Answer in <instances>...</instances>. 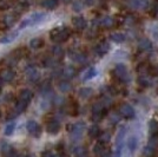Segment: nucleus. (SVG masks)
I'll list each match as a JSON object with an SVG mask.
<instances>
[{"instance_id": "1", "label": "nucleus", "mask_w": 158, "mask_h": 157, "mask_svg": "<svg viewBox=\"0 0 158 157\" xmlns=\"http://www.w3.org/2000/svg\"><path fill=\"white\" fill-rule=\"evenodd\" d=\"M70 36H71V31H70V28L65 26L56 27L50 32V38L56 44H61V43L66 41L70 38Z\"/></svg>"}, {"instance_id": "2", "label": "nucleus", "mask_w": 158, "mask_h": 157, "mask_svg": "<svg viewBox=\"0 0 158 157\" xmlns=\"http://www.w3.org/2000/svg\"><path fill=\"white\" fill-rule=\"evenodd\" d=\"M46 14L44 12H35V13H32L31 15H28L27 18L23 19L19 24V30H23V28H26L28 26H33V25H37L41 23L43 20L45 19Z\"/></svg>"}, {"instance_id": "3", "label": "nucleus", "mask_w": 158, "mask_h": 157, "mask_svg": "<svg viewBox=\"0 0 158 157\" xmlns=\"http://www.w3.org/2000/svg\"><path fill=\"white\" fill-rule=\"evenodd\" d=\"M86 125L84 122H76L73 124L69 125V132H70V137L73 142H78L81 139L84 131H85Z\"/></svg>"}, {"instance_id": "4", "label": "nucleus", "mask_w": 158, "mask_h": 157, "mask_svg": "<svg viewBox=\"0 0 158 157\" xmlns=\"http://www.w3.org/2000/svg\"><path fill=\"white\" fill-rule=\"evenodd\" d=\"M126 137V129L125 126H120V129L117 132V139H116V152L113 157H120L122 152H123V148H124V143H125Z\"/></svg>"}, {"instance_id": "5", "label": "nucleus", "mask_w": 158, "mask_h": 157, "mask_svg": "<svg viewBox=\"0 0 158 157\" xmlns=\"http://www.w3.org/2000/svg\"><path fill=\"white\" fill-rule=\"evenodd\" d=\"M113 73L116 76V78L119 79L120 82H129L130 80V76H129V72H127V69L124 64H117L113 69Z\"/></svg>"}, {"instance_id": "6", "label": "nucleus", "mask_w": 158, "mask_h": 157, "mask_svg": "<svg viewBox=\"0 0 158 157\" xmlns=\"http://www.w3.org/2000/svg\"><path fill=\"white\" fill-rule=\"evenodd\" d=\"M26 130L34 138H39L41 136V126L34 119H30L26 122Z\"/></svg>"}, {"instance_id": "7", "label": "nucleus", "mask_w": 158, "mask_h": 157, "mask_svg": "<svg viewBox=\"0 0 158 157\" xmlns=\"http://www.w3.org/2000/svg\"><path fill=\"white\" fill-rule=\"evenodd\" d=\"M119 115L122 117L126 118V119H132V118H135V116H136V112H135V109L130 104L123 103V104L119 106Z\"/></svg>"}, {"instance_id": "8", "label": "nucleus", "mask_w": 158, "mask_h": 157, "mask_svg": "<svg viewBox=\"0 0 158 157\" xmlns=\"http://www.w3.org/2000/svg\"><path fill=\"white\" fill-rule=\"evenodd\" d=\"M25 74H26L27 80H30L31 83H35L38 82L40 78V73L38 71V69L34 65H28L25 69Z\"/></svg>"}, {"instance_id": "9", "label": "nucleus", "mask_w": 158, "mask_h": 157, "mask_svg": "<svg viewBox=\"0 0 158 157\" xmlns=\"http://www.w3.org/2000/svg\"><path fill=\"white\" fill-rule=\"evenodd\" d=\"M69 57L71 58L72 62L77 63V64H80V65H81V64H85L86 60H87L85 53L80 52V51H78V50L70 51V52H69Z\"/></svg>"}, {"instance_id": "10", "label": "nucleus", "mask_w": 158, "mask_h": 157, "mask_svg": "<svg viewBox=\"0 0 158 157\" xmlns=\"http://www.w3.org/2000/svg\"><path fill=\"white\" fill-rule=\"evenodd\" d=\"M76 76V69L71 65L64 66L61 70H60V77L65 80H70Z\"/></svg>"}, {"instance_id": "11", "label": "nucleus", "mask_w": 158, "mask_h": 157, "mask_svg": "<svg viewBox=\"0 0 158 157\" xmlns=\"http://www.w3.org/2000/svg\"><path fill=\"white\" fill-rule=\"evenodd\" d=\"M109 50H110V44H109V41H107V40H103V41H100L98 45L94 47V53H96L97 56L103 57V56H105L106 53L109 52Z\"/></svg>"}, {"instance_id": "12", "label": "nucleus", "mask_w": 158, "mask_h": 157, "mask_svg": "<svg viewBox=\"0 0 158 157\" xmlns=\"http://www.w3.org/2000/svg\"><path fill=\"white\" fill-rule=\"evenodd\" d=\"M46 131L50 135H57L60 131V122L57 119H51L46 124Z\"/></svg>"}, {"instance_id": "13", "label": "nucleus", "mask_w": 158, "mask_h": 157, "mask_svg": "<svg viewBox=\"0 0 158 157\" xmlns=\"http://www.w3.org/2000/svg\"><path fill=\"white\" fill-rule=\"evenodd\" d=\"M0 151L5 157H12L14 155V152H15L13 145L6 143V142H1L0 143Z\"/></svg>"}, {"instance_id": "14", "label": "nucleus", "mask_w": 158, "mask_h": 157, "mask_svg": "<svg viewBox=\"0 0 158 157\" xmlns=\"http://www.w3.org/2000/svg\"><path fill=\"white\" fill-rule=\"evenodd\" d=\"M27 106H28V103H27V102H24V100L19 99V100L15 103V105H14L13 113H12V116H11V117H17L18 115L23 113V112L27 109Z\"/></svg>"}, {"instance_id": "15", "label": "nucleus", "mask_w": 158, "mask_h": 157, "mask_svg": "<svg viewBox=\"0 0 158 157\" xmlns=\"http://www.w3.org/2000/svg\"><path fill=\"white\" fill-rule=\"evenodd\" d=\"M18 37H19V30L13 31V32H11V33H8V34H6V36H4L2 38H0V44H1V45L11 44V43H13Z\"/></svg>"}, {"instance_id": "16", "label": "nucleus", "mask_w": 158, "mask_h": 157, "mask_svg": "<svg viewBox=\"0 0 158 157\" xmlns=\"http://www.w3.org/2000/svg\"><path fill=\"white\" fill-rule=\"evenodd\" d=\"M72 24L73 26L76 27L77 30L79 31H83V30H85L86 27H87V21L84 17H81V15H77V17H74L72 19Z\"/></svg>"}, {"instance_id": "17", "label": "nucleus", "mask_w": 158, "mask_h": 157, "mask_svg": "<svg viewBox=\"0 0 158 157\" xmlns=\"http://www.w3.org/2000/svg\"><path fill=\"white\" fill-rule=\"evenodd\" d=\"M114 24H116V21L110 15H105L99 20V26L104 27V28H111L114 26Z\"/></svg>"}, {"instance_id": "18", "label": "nucleus", "mask_w": 158, "mask_h": 157, "mask_svg": "<svg viewBox=\"0 0 158 157\" xmlns=\"http://www.w3.org/2000/svg\"><path fill=\"white\" fill-rule=\"evenodd\" d=\"M51 52H52L53 58H56L57 60H59V59H61L64 56H65V51H64V49H63L60 45H58V44H56L54 46H52Z\"/></svg>"}, {"instance_id": "19", "label": "nucleus", "mask_w": 158, "mask_h": 157, "mask_svg": "<svg viewBox=\"0 0 158 157\" xmlns=\"http://www.w3.org/2000/svg\"><path fill=\"white\" fill-rule=\"evenodd\" d=\"M130 5L135 10H145L149 7V1L148 0H131Z\"/></svg>"}, {"instance_id": "20", "label": "nucleus", "mask_w": 158, "mask_h": 157, "mask_svg": "<svg viewBox=\"0 0 158 157\" xmlns=\"http://www.w3.org/2000/svg\"><path fill=\"white\" fill-rule=\"evenodd\" d=\"M138 49L143 52H146L152 49V43L148 38H142L138 40Z\"/></svg>"}, {"instance_id": "21", "label": "nucleus", "mask_w": 158, "mask_h": 157, "mask_svg": "<svg viewBox=\"0 0 158 157\" xmlns=\"http://www.w3.org/2000/svg\"><path fill=\"white\" fill-rule=\"evenodd\" d=\"M0 78L2 79L4 82H6V83H10V82H12V80L15 78V72H14L12 69H7L5 71H2Z\"/></svg>"}, {"instance_id": "22", "label": "nucleus", "mask_w": 158, "mask_h": 157, "mask_svg": "<svg viewBox=\"0 0 158 157\" xmlns=\"http://www.w3.org/2000/svg\"><path fill=\"white\" fill-rule=\"evenodd\" d=\"M138 83L139 85L144 86V87H149L153 84V79L151 78L150 74H144V76H139Z\"/></svg>"}, {"instance_id": "23", "label": "nucleus", "mask_w": 158, "mask_h": 157, "mask_svg": "<svg viewBox=\"0 0 158 157\" xmlns=\"http://www.w3.org/2000/svg\"><path fill=\"white\" fill-rule=\"evenodd\" d=\"M97 69L94 67V66H91V67H89L85 72H84V74H83V80L84 82H87V80H90V79L94 78L96 76H97Z\"/></svg>"}, {"instance_id": "24", "label": "nucleus", "mask_w": 158, "mask_h": 157, "mask_svg": "<svg viewBox=\"0 0 158 157\" xmlns=\"http://www.w3.org/2000/svg\"><path fill=\"white\" fill-rule=\"evenodd\" d=\"M126 145H127V149L131 151V152H133V151L137 149V146H138V138H137V136H135V135L130 136V137L127 138Z\"/></svg>"}, {"instance_id": "25", "label": "nucleus", "mask_w": 158, "mask_h": 157, "mask_svg": "<svg viewBox=\"0 0 158 157\" xmlns=\"http://www.w3.org/2000/svg\"><path fill=\"white\" fill-rule=\"evenodd\" d=\"M33 98V92L30 90V89H23L21 91H20V95H19V99L21 100H24V102H27V103H30Z\"/></svg>"}, {"instance_id": "26", "label": "nucleus", "mask_w": 158, "mask_h": 157, "mask_svg": "<svg viewBox=\"0 0 158 157\" xmlns=\"http://www.w3.org/2000/svg\"><path fill=\"white\" fill-rule=\"evenodd\" d=\"M93 95V90L91 87H81L79 89L78 96L81 99H89Z\"/></svg>"}, {"instance_id": "27", "label": "nucleus", "mask_w": 158, "mask_h": 157, "mask_svg": "<svg viewBox=\"0 0 158 157\" xmlns=\"http://www.w3.org/2000/svg\"><path fill=\"white\" fill-rule=\"evenodd\" d=\"M43 45H44V40L41 39V38H38V37L32 38L28 41V46L31 49H33V50H38L40 47H43Z\"/></svg>"}, {"instance_id": "28", "label": "nucleus", "mask_w": 158, "mask_h": 157, "mask_svg": "<svg viewBox=\"0 0 158 157\" xmlns=\"http://www.w3.org/2000/svg\"><path fill=\"white\" fill-rule=\"evenodd\" d=\"M15 129H17L15 122H10V123H7L5 129H4V135L6 137H10V136H12L14 132H15Z\"/></svg>"}, {"instance_id": "29", "label": "nucleus", "mask_w": 158, "mask_h": 157, "mask_svg": "<svg viewBox=\"0 0 158 157\" xmlns=\"http://www.w3.org/2000/svg\"><path fill=\"white\" fill-rule=\"evenodd\" d=\"M99 102L103 104V106H104L105 109H110V108L112 106V104H113L112 97L110 96V95H107V93H104V96L102 97V99H100Z\"/></svg>"}, {"instance_id": "30", "label": "nucleus", "mask_w": 158, "mask_h": 157, "mask_svg": "<svg viewBox=\"0 0 158 157\" xmlns=\"http://www.w3.org/2000/svg\"><path fill=\"white\" fill-rule=\"evenodd\" d=\"M87 134H89V136H90L91 138H97L99 136V134H100V128H99V125L92 124L90 128H89Z\"/></svg>"}, {"instance_id": "31", "label": "nucleus", "mask_w": 158, "mask_h": 157, "mask_svg": "<svg viewBox=\"0 0 158 157\" xmlns=\"http://www.w3.org/2000/svg\"><path fill=\"white\" fill-rule=\"evenodd\" d=\"M58 89H59L60 92H69L71 91V89H72V85H71V83L69 82V80H61L59 82V84H58Z\"/></svg>"}, {"instance_id": "32", "label": "nucleus", "mask_w": 158, "mask_h": 157, "mask_svg": "<svg viewBox=\"0 0 158 157\" xmlns=\"http://www.w3.org/2000/svg\"><path fill=\"white\" fill-rule=\"evenodd\" d=\"M155 152H156V148H153V146H151L150 144H148V145H145L144 148H143L142 156L143 157H152L153 155H155Z\"/></svg>"}, {"instance_id": "33", "label": "nucleus", "mask_w": 158, "mask_h": 157, "mask_svg": "<svg viewBox=\"0 0 158 157\" xmlns=\"http://www.w3.org/2000/svg\"><path fill=\"white\" fill-rule=\"evenodd\" d=\"M41 6L45 7L46 10H54L58 6V0H43Z\"/></svg>"}, {"instance_id": "34", "label": "nucleus", "mask_w": 158, "mask_h": 157, "mask_svg": "<svg viewBox=\"0 0 158 157\" xmlns=\"http://www.w3.org/2000/svg\"><path fill=\"white\" fill-rule=\"evenodd\" d=\"M137 71H138L139 76H144V74H149L150 72V66L146 63H140L137 67Z\"/></svg>"}, {"instance_id": "35", "label": "nucleus", "mask_w": 158, "mask_h": 157, "mask_svg": "<svg viewBox=\"0 0 158 157\" xmlns=\"http://www.w3.org/2000/svg\"><path fill=\"white\" fill-rule=\"evenodd\" d=\"M15 21H17V17H15V14H13V13L6 14V15L4 17V24H5L6 26H12Z\"/></svg>"}, {"instance_id": "36", "label": "nucleus", "mask_w": 158, "mask_h": 157, "mask_svg": "<svg viewBox=\"0 0 158 157\" xmlns=\"http://www.w3.org/2000/svg\"><path fill=\"white\" fill-rule=\"evenodd\" d=\"M105 150H106V148L104 146V144L100 143V142H98V143L94 145V148H93V154H94L96 156L100 157Z\"/></svg>"}, {"instance_id": "37", "label": "nucleus", "mask_w": 158, "mask_h": 157, "mask_svg": "<svg viewBox=\"0 0 158 157\" xmlns=\"http://www.w3.org/2000/svg\"><path fill=\"white\" fill-rule=\"evenodd\" d=\"M149 132L150 135H157L158 134V122L155 119H151L149 122Z\"/></svg>"}, {"instance_id": "38", "label": "nucleus", "mask_w": 158, "mask_h": 157, "mask_svg": "<svg viewBox=\"0 0 158 157\" xmlns=\"http://www.w3.org/2000/svg\"><path fill=\"white\" fill-rule=\"evenodd\" d=\"M110 139H111V135H110V132L104 131V132H100V134H99L98 142H100V143H103V144L109 143V142H110Z\"/></svg>"}, {"instance_id": "39", "label": "nucleus", "mask_w": 158, "mask_h": 157, "mask_svg": "<svg viewBox=\"0 0 158 157\" xmlns=\"http://www.w3.org/2000/svg\"><path fill=\"white\" fill-rule=\"evenodd\" d=\"M44 66L45 67H54V66L57 65V63H58V60L56 58H53V57H46V58L44 59Z\"/></svg>"}, {"instance_id": "40", "label": "nucleus", "mask_w": 158, "mask_h": 157, "mask_svg": "<svg viewBox=\"0 0 158 157\" xmlns=\"http://www.w3.org/2000/svg\"><path fill=\"white\" fill-rule=\"evenodd\" d=\"M111 40L114 43H123L125 40V36L120 32H116L111 34Z\"/></svg>"}, {"instance_id": "41", "label": "nucleus", "mask_w": 158, "mask_h": 157, "mask_svg": "<svg viewBox=\"0 0 158 157\" xmlns=\"http://www.w3.org/2000/svg\"><path fill=\"white\" fill-rule=\"evenodd\" d=\"M72 152L76 157H80V156H83V155H85L86 150L84 149V146H74Z\"/></svg>"}, {"instance_id": "42", "label": "nucleus", "mask_w": 158, "mask_h": 157, "mask_svg": "<svg viewBox=\"0 0 158 157\" xmlns=\"http://www.w3.org/2000/svg\"><path fill=\"white\" fill-rule=\"evenodd\" d=\"M104 115H105V112H92L91 118H92L93 122H99V121H102V119H103Z\"/></svg>"}, {"instance_id": "43", "label": "nucleus", "mask_w": 158, "mask_h": 157, "mask_svg": "<svg viewBox=\"0 0 158 157\" xmlns=\"http://www.w3.org/2000/svg\"><path fill=\"white\" fill-rule=\"evenodd\" d=\"M149 144L153 146V148H157L158 146V136L157 135H152L151 138L149 139Z\"/></svg>"}, {"instance_id": "44", "label": "nucleus", "mask_w": 158, "mask_h": 157, "mask_svg": "<svg viewBox=\"0 0 158 157\" xmlns=\"http://www.w3.org/2000/svg\"><path fill=\"white\" fill-rule=\"evenodd\" d=\"M72 8L74 12H80V11L83 10V2H81V1H74Z\"/></svg>"}, {"instance_id": "45", "label": "nucleus", "mask_w": 158, "mask_h": 157, "mask_svg": "<svg viewBox=\"0 0 158 157\" xmlns=\"http://www.w3.org/2000/svg\"><path fill=\"white\" fill-rule=\"evenodd\" d=\"M109 118H110V122H111L112 124H116V123H118L119 122V115L117 113V112L111 113V115L109 116Z\"/></svg>"}, {"instance_id": "46", "label": "nucleus", "mask_w": 158, "mask_h": 157, "mask_svg": "<svg viewBox=\"0 0 158 157\" xmlns=\"http://www.w3.org/2000/svg\"><path fill=\"white\" fill-rule=\"evenodd\" d=\"M10 0H0V10H7L10 8Z\"/></svg>"}, {"instance_id": "47", "label": "nucleus", "mask_w": 158, "mask_h": 157, "mask_svg": "<svg viewBox=\"0 0 158 157\" xmlns=\"http://www.w3.org/2000/svg\"><path fill=\"white\" fill-rule=\"evenodd\" d=\"M65 103V100L63 97H60V96H57V97H54V104L57 105V106H59V105H63Z\"/></svg>"}, {"instance_id": "48", "label": "nucleus", "mask_w": 158, "mask_h": 157, "mask_svg": "<svg viewBox=\"0 0 158 157\" xmlns=\"http://www.w3.org/2000/svg\"><path fill=\"white\" fill-rule=\"evenodd\" d=\"M41 157H56V155L51 150H45L41 154Z\"/></svg>"}, {"instance_id": "49", "label": "nucleus", "mask_w": 158, "mask_h": 157, "mask_svg": "<svg viewBox=\"0 0 158 157\" xmlns=\"http://www.w3.org/2000/svg\"><path fill=\"white\" fill-rule=\"evenodd\" d=\"M12 157H27V154L25 151H15Z\"/></svg>"}, {"instance_id": "50", "label": "nucleus", "mask_w": 158, "mask_h": 157, "mask_svg": "<svg viewBox=\"0 0 158 157\" xmlns=\"http://www.w3.org/2000/svg\"><path fill=\"white\" fill-rule=\"evenodd\" d=\"M100 157H112V154H111V151H109V150H105L104 152H103V155Z\"/></svg>"}, {"instance_id": "51", "label": "nucleus", "mask_w": 158, "mask_h": 157, "mask_svg": "<svg viewBox=\"0 0 158 157\" xmlns=\"http://www.w3.org/2000/svg\"><path fill=\"white\" fill-rule=\"evenodd\" d=\"M85 1L86 5H92L93 2H94V0H84Z\"/></svg>"}, {"instance_id": "52", "label": "nucleus", "mask_w": 158, "mask_h": 157, "mask_svg": "<svg viewBox=\"0 0 158 157\" xmlns=\"http://www.w3.org/2000/svg\"><path fill=\"white\" fill-rule=\"evenodd\" d=\"M1 87H2V79L0 78V90H1Z\"/></svg>"}, {"instance_id": "53", "label": "nucleus", "mask_w": 158, "mask_h": 157, "mask_svg": "<svg viewBox=\"0 0 158 157\" xmlns=\"http://www.w3.org/2000/svg\"><path fill=\"white\" fill-rule=\"evenodd\" d=\"M63 1H64V2H66V4H69V2H71L72 0H63Z\"/></svg>"}, {"instance_id": "54", "label": "nucleus", "mask_w": 158, "mask_h": 157, "mask_svg": "<svg viewBox=\"0 0 158 157\" xmlns=\"http://www.w3.org/2000/svg\"><path fill=\"white\" fill-rule=\"evenodd\" d=\"M155 14H156V15L158 17V7L156 8V10H155Z\"/></svg>"}, {"instance_id": "55", "label": "nucleus", "mask_w": 158, "mask_h": 157, "mask_svg": "<svg viewBox=\"0 0 158 157\" xmlns=\"http://www.w3.org/2000/svg\"><path fill=\"white\" fill-rule=\"evenodd\" d=\"M80 157H87V156H86V154H85V155H83V156H80Z\"/></svg>"}, {"instance_id": "56", "label": "nucleus", "mask_w": 158, "mask_h": 157, "mask_svg": "<svg viewBox=\"0 0 158 157\" xmlns=\"http://www.w3.org/2000/svg\"><path fill=\"white\" fill-rule=\"evenodd\" d=\"M0 116H1V110H0Z\"/></svg>"}]
</instances>
